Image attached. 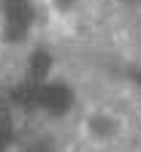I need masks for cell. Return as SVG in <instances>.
Wrapping results in <instances>:
<instances>
[{"instance_id":"obj_6","label":"cell","mask_w":141,"mask_h":152,"mask_svg":"<svg viewBox=\"0 0 141 152\" xmlns=\"http://www.w3.org/2000/svg\"><path fill=\"white\" fill-rule=\"evenodd\" d=\"M136 79H138V84H141V73H138V76H136Z\"/></svg>"},{"instance_id":"obj_4","label":"cell","mask_w":141,"mask_h":152,"mask_svg":"<svg viewBox=\"0 0 141 152\" xmlns=\"http://www.w3.org/2000/svg\"><path fill=\"white\" fill-rule=\"evenodd\" d=\"M11 139V114L6 109V103L0 101V149H3Z\"/></svg>"},{"instance_id":"obj_1","label":"cell","mask_w":141,"mask_h":152,"mask_svg":"<svg viewBox=\"0 0 141 152\" xmlns=\"http://www.w3.org/2000/svg\"><path fill=\"white\" fill-rule=\"evenodd\" d=\"M3 11H6V35L11 41H19L30 25V0H3Z\"/></svg>"},{"instance_id":"obj_2","label":"cell","mask_w":141,"mask_h":152,"mask_svg":"<svg viewBox=\"0 0 141 152\" xmlns=\"http://www.w3.org/2000/svg\"><path fill=\"white\" fill-rule=\"evenodd\" d=\"M35 103H41L52 114H63L71 106V92L63 84H41L38 87V95H35Z\"/></svg>"},{"instance_id":"obj_3","label":"cell","mask_w":141,"mask_h":152,"mask_svg":"<svg viewBox=\"0 0 141 152\" xmlns=\"http://www.w3.org/2000/svg\"><path fill=\"white\" fill-rule=\"evenodd\" d=\"M46 68H49V54H46V52H38L33 60H30V79L38 82V79L46 73Z\"/></svg>"},{"instance_id":"obj_5","label":"cell","mask_w":141,"mask_h":152,"mask_svg":"<svg viewBox=\"0 0 141 152\" xmlns=\"http://www.w3.org/2000/svg\"><path fill=\"white\" fill-rule=\"evenodd\" d=\"M27 152H52V149H49L46 144H38V147H30Z\"/></svg>"}]
</instances>
